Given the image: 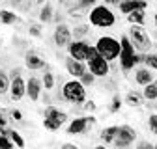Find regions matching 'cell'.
<instances>
[{
    "label": "cell",
    "mask_w": 157,
    "mask_h": 149,
    "mask_svg": "<svg viewBox=\"0 0 157 149\" xmlns=\"http://www.w3.org/2000/svg\"><path fill=\"white\" fill-rule=\"evenodd\" d=\"M90 24L92 26H97V28H110V26H114V23H116V15H114V11L109 8V6H105V4H99V6H94L92 9H90Z\"/></svg>",
    "instance_id": "6da1fadb"
},
{
    "label": "cell",
    "mask_w": 157,
    "mask_h": 149,
    "mask_svg": "<svg viewBox=\"0 0 157 149\" xmlns=\"http://www.w3.org/2000/svg\"><path fill=\"white\" fill-rule=\"evenodd\" d=\"M88 71L92 74H95V78H105L110 73V62H107L103 56L99 54V50L94 47H90V54H88Z\"/></svg>",
    "instance_id": "7a4b0ae2"
},
{
    "label": "cell",
    "mask_w": 157,
    "mask_h": 149,
    "mask_svg": "<svg viewBox=\"0 0 157 149\" xmlns=\"http://www.w3.org/2000/svg\"><path fill=\"white\" fill-rule=\"evenodd\" d=\"M62 97L64 101L71 103V104H81V103H86V86H82L81 80H67L62 88Z\"/></svg>",
    "instance_id": "3957f363"
},
{
    "label": "cell",
    "mask_w": 157,
    "mask_h": 149,
    "mask_svg": "<svg viewBox=\"0 0 157 149\" xmlns=\"http://www.w3.org/2000/svg\"><path fill=\"white\" fill-rule=\"evenodd\" d=\"M95 49L99 50V54L107 62H112L116 58H120V52H122L120 41L110 37V35H101L99 39H97V43H95Z\"/></svg>",
    "instance_id": "277c9868"
},
{
    "label": "cell",
    "mask_w": 157,
    "mask_h": 149,
    "mask_svg": "<svg viewBox=\"0 0 157 149\" xmlns=\"http://www.w3.org/2000/svg\"><path fill=\"white\" fill-rule=\"evenodd\" d=\"M129 39L135 47V50H139L140 54H148L150 49H151V39H150V35L148 32L144 30V26H131L129 28Z\"/></svg>",
    "instance_id": "5b68a950"
},
{
    "label": "cell",
    "mask_w": 157,
    "mask_h": 149,
    "mask_svg": "<svg viewBox=\"0 0 157 149\" xmlns=\"http://www.w3.org/2000/svg\"><path fill=\"white\" fill-rule=\"evenodd\" d=\"M120 45H122V52H120V67L124 73L131 71L135 67V56H136V50L129 39V35H122L120 37Z\"/></svg>",
    "instance_id": "8992f818"
},
{
    "label": "cell",
    "mask_w": 157,
    "mask_h": 149,
    "mask_svg": "<svg viewBox=\"0 0 157 149\" xmlns=\"http://www.w3.org/2000/svg\"><path fill=\"white\" fill-rule=\"evenodd\" d=\"M90 43H86L84 39H75L69 43L67 52H69V58L78 60V62H88V54H90Z\"/></svg>",
    "instance_id": "52a82bcc"
},
{
    "label": "cell",
    "mask_w": 157,
    "mask_h": 149,
    "mask_svg": "<svg viewBox=\"0 0 157 149\" xmlns=\"http://www.w3.org/2000/svg\"><path fill=\"white\" fill-rule=\"evenodd\" d=\"M52 39H54V45H56L58 49L69 47V43L73 41V30H71L67 24H64V23L56 24L54 34H52Z\"/></svg>",
    "instance_id": "ba28073f"
},
{
    "label": "cell",
    "mask_w": 157,
    "mask_h": 149,
    "mask_svg": "<svg viewBox=\"0 0 157 149\" xmlns=\"http://www.w3.org/2000/svg\"><path fill=\"white\" fill-rule=\"evenodd\" d=\"M95 123L94 116H84V118H77L71 119L67 125V134H84L92 129V125Z\"/></svg>",
    "instance_id": "9c48e42d"
},
{
    "label": "cell",
    "mask_w": 157,
    "mask_h": 149,
    "mask_svg": "<svg viewBox=\"0 0 157 149\" xmlns=\"http://www.w3.org/2000/svg\"><path fill=\"white\" fill-rule=\"evenodd\" d=\"M135 138H136V130L133 127H129V125H122L120 133H118L116 140L112 142V145L118 147V149H125V147H129L135 142Z\"/></svg>",
    "instance_id": "30bf717a"
},
{
    "label": "cell",
    "mask_w": 157,
    "mask_h": 149,
    "mask_svg": "<svg viewBox=\"0 0 157 149\" xmlns=\"http://www.w3.org/2000/svg\"><path fill=\"white\" fill-rule=\"evenodd\" d=\"M26 95V82L23 80V77H11V84H10V97L11 101H21Z\"/></svg>",
    "instance_id": "8fae6325"
},
{
    "label": "cell",
    "mask_w": 157,
    "mask_h": 149,
    "mask_svg": "<svg viewBox=\"0 0 157 149\" xmlns=\"http://www.w3.org/2000/svg\"><path fill=\"white\" fill-rule=\"evenodd\" d=\"M25 65L30 69V71H39V69H49L47 67V62L41 58V56H39V54H36V52H26L25 54Z\"/></svg>",
    "instance_id": "7c38bea8"
},
{
    "label": "cell",
    "mask_w": 157,
    "mask_h": 149,
    "mask_svg": "<svg viewBox=\"0 0 157 149\" xmlns=\"http://www.w3.org/2000/svg\"><path fill=\"white\" fill-rule=\"evenodd\" d=\"M41 91H43V82L36 78V77H30L26 80V95L30 97V101H39L41 97Z\"/></svg>",
    "instance_id": "4fadbf2b"
},
{
    "label": "cell",
    "mask_w": 157,
    "mask_h": 149,
    "mask_svg": "<svg viewBox=\"0 0 157 149\" xmlns=\"http://www.w3.org/2000/svg\"><path fill=\"white\" fill-rule=\"evenodd\" d=\"M120 11L124 15H131L133 11H139V9H146L148 8V2L146 0H122V4L118 6Z\"/></svg>",
    "instance_id": "5bb4252c"
},
{
    "label": "cell",
    "mask_w": 157,
    "mask_h": 149,
    "mask_svg": "<svg viewBox=\"0 0 157 149\" xmlns=\"http://www.w3.org/2000/svg\"><path fill=\"white\" fill-rule=\"evenodd\" d=\"M66 69H67V73L71 74L73 78L78 80L86 73V64L84 62H78V60H73V58H67L66 60Z\"/></svg>",
    "instance_id": "9a60e30c"
},
{
    "label": "cell",
    "mask_w": 157,
    "mask_h": 149,
    "mask_svg": "<svg viewBox=\"0 0 157 149\" xmlns=\"http://www.w3.org/2000/svg\"><path fill=\"white\" fill-rule=\"evenodd\" d=\"M135 82L140 86H148L153 82V73L150 67H139L135 71Z\"/></svg>",
    "instance_id": "2e32d148"
},
{
    "label": "cell",
    "mask_w": 157,
    "mask_h": 149,
    "mask_svg": "<svg viewBox=\"0 0 157 149\" xmlns=\"http://www.w3.org/2000/svg\"><path fill=\"white\" fill-rule=\"evenodd\" d=\"M43 118H47V119H54V121L62 123V125L67 121V114H66V112H62V110H58L56 106H47L45 112H43Z\"/></svg>",
    "instance_id": "e0dca14e"
},
{
    "label": "cell",
    "mask_w": 157,
    "mask_h": 149,
    "mask_svg": "<svg viewBox=\"0 0 157 149\" xmlns=\"http://www.w3.org/2000/svg\"><path fill=\"white\" fill-rule=\"evenodd\" d=\"M118 133H120V127H118V125H110V127H105V129L101 130L99 138H101V142L107 145V144H112V142L116 140Z\"/></svg>",
    "instance_id": "ac0fdd59"
},
{
    "label": "cell",
    "mask_w": 157,
    "mask_h": 149,
    "mask_svg": "<svg viewBox=\"0 0 157 149\" xmlns=\"http://www.w3.org/2000/svg\"><path fill=\"white\" fill-rule=\"evenodd\" d=\"M127 21L131 23V26H144L146 23V9H139V11H133L131 15H127Z\"/></svg>",
    "instance_id": "d6986e66"
},
{
    "label": "cell",
    "mask_w": 157,
    "mask_h": 149,
    "mask_svg": "<svg viewBox=\"0 0 157 149\" xmlns=\"http://www.w3.org/2000/svg\"><path fill=\"white\" fill-rule=\"evenodd\" d=\"M142 99H144L142 93L131 89V91H127V95H125V104H129V106L136 108V106H140V104H142Z\"/></svg>",
    "instance_id": "ffe728a7"
},
{
    "label": "cell",
    "mask_w": 157,
    "mask_h": 149,
    "mask_svg": "<svg viewBox=\"0 0 157 149\" xmlns=\"http://www.w3.org/2000/svg\"><path fill=\"white\" fill-rule=\"evenodd\" d=\"M17 21H19V17L13 11H10V9H0V23H2V24H15Z\"/></svg>",
    "instance_id": "44dd1931"
},
{
    "label": "cell",
    "mask_w": 157,
    "mask_h": 149,
    "mask_svg": "<svg viewBox=\"0 0 157 149\" xmlns=\"http://www.w3.org/2000/svg\"><path fill=\"white\" fill-rule=\"evenodd\" d=\"M52 19H54L52 6H51V4H45V6H41V11H39V21H41V23H51Z\"/></svg>",
    "instance_id": "7402d4cb"
},
{
    "label": "cell",
    "mask_w": 157,
    "mask_h": 149,
    "mask_svg": "<svg viewBox=\"0 0 157 149\" xmlns=\"http://www.w3.org/2000/svg\"><path fill=\"white\" fill-rule=\"evenodd\" d=\"M10 84H11L10 74L4 69H0V95H4V93L10 91Z\"/></svg>",
    "instance_id": "603a6c76"
},
{
    "label": "cell",
    "mask_w": 157,
    "mask_h": 149,
    "mask_svg": "<svg viewBox=\"0 0 157 149\" xmlns=\"http://www.w3.org/2000/svg\"><path fill=\"white\" fill-rule=\"evenodd\" d=\"M142 95H144V99H148V101H155V99H157V82H155V80H153L151 84L144 86Z\"/></svg>",
    "instance_id": "cb8c5ba5"
},
{
    "label": "cell",
    "mask_w": 157,
    "mask_h": 149,
    "mask_svg": "<svg viewBox=\"0 0 157 149\" xmlns=\"http://www.w3.org/2000/svg\"><path fill=\"white\" fill-rule=\"evenodd\" d=\"M10 138H11V142L15 144V147H19V149H23L25 145H26V142H25V138L21 136V133H17V130H10Z\"/></svg>",
    "instance_id": "d4e9b609"
},
{
    "label": "cell",
    "mask_w": 157,
    "mask_h": 149,
    "mask_svg": "<svg viewBox=\"0 0 157 149\" xmlns=\"http://www.w3.org/2000/svg\"><path fill=\"white\" fill-rule=\"evenodd\" d=\"M122 97L120 95H114L112 97V101H110V104H109V112L110 114H116V112H120V108H122Z\"/></svg>",
    "instance_id": "484cf974"
},
{
    "label": "cell",
    "mask_w": 157,
    "mask_h": 149,
    "mask_svg": "<svg viewBox=\"0 0 157 149\" xmlns=\"http://www.w3.org/2000/svg\"><path fill=\"white\" fill-rule=\"evenodd\" d=\"M41 82H43V88H45V89H52V88H54V74H52L51 71H45Z\"/></svg>",
    "instance_id": "4316f807"
},
{
    "label": "cell",
    "mask_w": 157,
    "mask_h": 149,
    "mask_svg": "<svg viewBox=\"0 0 157 149\" xmlns=\"http://www.w3.org/2000/svg\"><path fill=\"white\" fill-rule=\"evenodd\" d=\"M146 67H150L151 71H157V54H153V52H148L146 54Z\"/></svg>",
    "instance_id": "83f0119b"
},
{
    "label": "cell",
    "mask_w": 157,
    "mask_h": 149,
    "mask_svg": "<svg viewBox=\"0 0 157 149\" xmlns=\"http://www.w3.org/2000/svg\"><path fill=\"white\" fill-rule=\"evenodd\" d=\"M86 34H88V26H86V24H78V26H75V30H73V37H75V39H82Z\"/></svg>",
    "instance_id": "f1b7e54d"
},
{
    "label": "cell",
    "mask_w": 157,
    "mask_h": 149,
    "mask_svg": "<svg viewBox=\"0 0 157 149\" xmlns=\"http://www.w3.org/2000/svg\"><path fill=\"white\" fill-rule=\"evenodd\" d=\"M99 0H78V4H75L73 8H71V11H75V9H84V8H90V6H95Z\"/></svg>",
    "instance_id": "f546056e"
},
{
    "label": "cell",
    "mask_w": 157,
    "mask_h": 149,
    "mask_svg": "<svg viewBox=\"0 0 157 149\" xmlns=\"http://www.w3.org/2000/svg\"><path fill=\"white\" fill-rule=\"evenodd\" d=\"M148 129H150V133L157 136V114H150L148 118Z\"/></svg>",
    "instance_id": "4dcf8cb0"
},
{
    "label": "cell",
    "mask_w": 157,
    "mask_h": 149,
    "mask_svg": "<svg viewBox=\"0 0 157 149\" xmlns=\"http://www.w3.org/2000/svg\"><path fill=\"white\" fill-rule=\"evenodd\" d=\"M78 80L82 82V86H92V84L95 82V74H92L90 71H86V73H84V74H82V77L78 78Z\"/></svg>",
    "instance_id": "1f68e13d"
},
{
    "label": "cell",
    "mask_w": 157,
    "mask_h": 149,
    "mask_svg": "<svg viewBox=\"0 0 157 149\" xmlns=\"http://www.w3.org/2000/svg\"><path fill=\"white\" fill-rule=\"evenodd\" d=\"M43 127L47 129V130H58L62 127V123H58V121H54V119H43Z\"/></svg>",
    "instance_id": "d6a6232c"
},
{
    "label": "cell",
    "mask_w": 157,
    "mask_h": 149,
    "mask_svg": "<svg viewBox=\"0 0 157 149\" xmlns=\"http://www.w3.org/2000/svg\"><path fill=\"white\" fill-rule=\"evenodd\" d=\"M0 149H15V144L11 142V138L0 134Z\"/></svg>",
    "instance_id": "836d02e7"
},
{
    "label": "cell",
    "mask_w": 157,
    "mask_h": 149,
    "mask_svg": "<svg viewBox=\"0 0 157 149\" xmlns=\"http://www.w3.org/2000/svg\"><path fill=\"white\" fill-rule=\"evenodd\" d=\"M28 32H30L32 37H41V30H39L37 24H30V30H28Z\"/></svg>",
    "instance_id": "e575fe53"
},
{
    "label": "cell",
    "mask_w": 157,
    "mask_h": 149,
    "mask_svg": "<svg viewBox=\"0 0 157 149\" xmlns=\"http://www.w3.org/2000/svg\"><path fill=\"white\" fill-rule=\"evenodd\" d=\"M8 116H6V112L4 110H0V127H8Z\"/></svg>",
    "instance_id": "d590c367"
},
{
    "label": "cell",
    "mask_w": 157,
    "mask_h": 149,
    "mask_svg": "<svg viewBox=\"0 0 157 149\" xmlns=\"http://www.w3.org/2000/svg\"><path fill=\"white\" fill-rule=\"evenodd\" d=\"M95 108H97V106H95L94 101H86V103H84V110H86V112H94Z\"/></svg>",
    "instance_id": "8d00e7d4"
},
{
    "label": "cell",
    "mask_w": 157,
    "mask_h": 149,
    "mask_svg": "<svg viewBox=\"0 0 157 149\" xmlns=\"http://www.w3.org/2000/svg\"><path fill=\"white\" fill-rule=\"evenodd\" d=\"M11 118L15 121H23V114H21V110H11Z\"/></svg>",
    "instance_id": "74e56055"
},
{
    "label": "cell",
    "mask_w": 157,
    "mask_h": 149,
    "mask_svg": "<svg viewBox=\"0 0 157 149\" xmlns=\"http://www.w3.org/2000/svg\"><path fill=\"white\" fill-rule=\"evenodd\" d=\"M136 149H153V144H150V142H139Z\"/></svg>",
    "instance_id": "f35d334b"
},
{
    "label": "cell",
    "mask_w": 157,
    "mask_h": 149,
    "mask_svg": "<svg viewBox=\"0 0 157 149\" xmlns=\"http://www.w3.org/2000/svg\"><path fill=\"white\" fill-rule=\"evenodd\" d=\"M144 62H146V54H140V52H139V54L135 56V65H136V64H144Z\"/></svg>",
    "instance_id": "ab89813d"
},
{
    "label": "cell",
    "mask_w": 157,
    "mask_h": 149,
    "mask_svg": "<svg viewBox=\"0 0 157 149\" xmlns=\"http://www.w3.org/2000/svg\"><path fill=\"white\" fill-rule=\"evenodd\" d=\"M60 149H81L78 145H75V144H69V142H66V144H62L60 145Z\"/></svg>",
    "instance_id": "60d3db41"
},
{
    "label": "cell",
    "mask_w": 157,
    "mask_h": 149,
    "mask_svg": "<svg viewBox=\"0 0 157 149\" xmlns=\"http://www.w3.org/2000/svg\"><path fill=\"white\" fill-rule=\"evenodd\" d=\"M122 0H105V6H120Z\"/></svg>",
    "instance_id": "b9f144b4"
},
{
    "label": "cell",
    "mask_w": 157,
    "mask_h": 149,
    "mask_svg": "<svg viewBox=\"0 0 157 149\" xmlns=\"http://www.w3.org/2000/svg\"><path fill=\"white\" fill-rule=\"evenodd\" d=\"M52 21H54L56 24H60V23H62V15H60V13H54V19H52Z\"/></svg>",
    "instance_id": "7bdbcfd3"
},
{
    "label": "cell",
    "mask_w": 157,
    "mask_h": 149,
    "mask_svg": "<svg viewBox=\"0 0 157 149\" xmlns=\"http://www.w3.org/2000/svg\"><path fill=\"white\" fill-rule=\"evenodd\" d=\"M94 149H107V145H95Z\"/></svg>",
    "instance_id": "ee69618b"
},
{
    "label": "cell",
    "mask_w": 157,
    "mask_h": 149,
    "mask_svg": "<svg viewBox=\"0 0 157 149\" xmlns=\"http://www.w3.org/2000/svg\"><path fill=\"white\" fill-rule=\"evenodd\" d=\"M37 4H41V6H45V0H36Z\"/></svg>",
    "instance_id": "f6af8a7d"
},
{
    "label": "cell",
    "mask_w": 157,
    "mask_h": 149,
    "mask_svg": "<svg viewBox=\"0 0 157 149\" xmlns=\"http://www.w3.org/2000/svg\"><path fill=\"white\" fill-rule=\"evenodd\" d=\"M153 23H155V26H157V13L153 15Z\"/></svg>",
    "instance_id": "bcb514c9"
},
{
    "label": "cell",
    "mask_w": 157,
    "mask_h": 149,
    "mask_svg": "<svg viewBox=\"0 0 157 149\" xmlns=\"http://www.w3.org/2000/svg\"><path fill=\"white\" fill-rule=\"evenodd\" d=\"M11 2H13V4H21V0H11Z\"/></svg>",
    "instance_id": "7dc6e473"
},
{
    "label": "cell",
    "mask_w": 157,
    "mask_h": 149,
    "mask_svg": "<svg viewBox=\"0 0 157 149\" xmlns=\"http://www.w3.org/2000/svg\"><path fill=\"white\" fill-rule=\"evenodd\" d=\"M153 149H157V144H155V145H153Z\"/></svg>",
    "instance_id": "c3c4849f"
}]
</instances>
